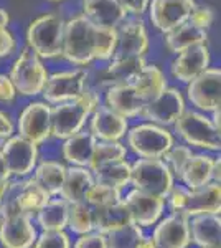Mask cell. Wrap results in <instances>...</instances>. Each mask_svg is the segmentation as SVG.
<instances>
[{
	"instance_id": "f546056e",
	"label": "cell",
	"mask_w": 221,
	"mask_h": 248,
	"mask_svg": "<svg viewBox=\"0 0 221 248\" xmlns=\"http://www.w3.org/2000/svg\"><path fill=\"white\" fill-rule=\"evenodd\" d=\"M91 172L94 184H103V186L114 187L119 190L131 184V164L126 159L106 162Z\"/></svg>"
},
{
	"instance_id": "e575fe53",
	"label": "cell",
	"mask_w": 221,
	"mask_h": 248,
	"mask_svg": "<svg viewBox=\"0 0 221 248\" xmlns=\"http://www.w3.org/2000/svg\"><path fill=\"white\" fill-rule=\"evenodd\" d=\"M144 238L146 235L142 233V229L134 222L106 233L107 248H139Z\"/></svg>"
},
{
	"instance_id": "5b68a950",
	"label": "cell",
	"mask_w": 221,
	"mask_h": 248,
	"mask_svg": "<svg viewBox=\"0 0 221 248\" xmlns=\"http://www.w3.org/2000/svg\"><path fill=\"white\" fill-rule=\"evenodd\" d=\"M65 20L58 14H45L28 25L27 45L40 58L61 57Z\"/></svg>"
},
{
	"instance_id": "83f0119b",
	"label": "cell",
	"mask_w": 221,
	"mask_h": 248,
	"mask_svg": "<svg viewBox=\"0 0 221 248\" xmlns=\"http://www.w3.org/2000/svg\"><path fill=\"white\" fill-rule=\"evenodd\" d=\"M221 218L220 214H200L190 222V240L198 247L220 245Z\"/></svg>"
},
{
	"instance_id": "b9f144b4",
	"label": "cell",
	"mask_w": 221,
	"mask_h": 248,
	"mask_svg": "<svg viewBox=\"0 0 221 248\" xmlns=\"http://www.w3.org/2000/svg\"><path fill=\"white\" fill-rule=\"evenodd\" d=\"M213 10L210 7H198L195 5V9L192 10L190 17H188V22L192 25L198 27V29H203V30H208L213 23Z\"/></svg>"
},
{
	"instance_id": "30bf717a",
	"label": "cell",
	"mask_w": 221,
	"mask_h": 248,
	"mask_svg": "<svg viewBox=\"0 0 221 248\" xmlns=\"http://www.w3.org/2000/svg\"><path fill=\"white\" fill-rule=\"evenodd\" d=\"M86 90L88 71H84L83 68H76V70L48 75L42 94L46 103L58 105V103H65L79 98Z\"/></svg>"
},
{
	"instance_id": "9c48e42d",
	"label": "cell",
	"mask_w": 221,
	"mask_h": 248,
	"mask_svg": "<svg viewBox=\"0 0 221 248\" xmlns=\"http://www.w3.org/2000/svg\"><path fill=\"white\" fill-rule=\"evenodd\" d=\"M9 77L17 93L22 96H37L42 94L48 78V71L42 58L35 55L30 48H25L12 65Z\"/></svg>"
},
{
	"instance_id": "2e32d148",
	"label": "cell",
	"mask_w": 221,
	"mask_h": 248,
	"mask_svg": "<svg viewBox=\"0 0 221 248\" xmlns=\"http://www.w3.org/2000/svg\"><path fill=\"white\" fill-rule=\"evenodd\" d=\"M122 201L126 203L127 210L131 212L132 222L139 227L155 225L157 220L162 215L163 207H165V199L155 197V195L139 189L131 190Z\"/></svg>"
},
{
	"instance_id": "4316f807",
	"label": "cell",
	"mask_w": 221,
	"mask_h": 248,
	"mask_svg": "<svg viewBox=\"0 0 221 248\" xmlns=\"http://www.w3.org/2000/svg\"><path fill=\"white\" fill-rule=\"evenodd\" d=\"M208 40V31L192 25L190 22H183L174 30L165 33V46L170 53H182L183 50L195 45H203Z\"/></svg>"
},
{
	"instance_id": "f35d334b",
	"label": "cell",
	"mask_w": 221,
	"mask_h": 248,
	"mask_svg": "<svg viewBox=\"0 0 221 248\" xmlns=\"http://www.w3.org/2000/svg\"><path fill=\"white\" fill-rule=\"evenodd\" d=\"M192 155H193V153H192V149L188 146H175L174 144V146L168 149V153L162 157V161L167 164L172 175L180 179V175H182L185 166L190 161Z\"/></svg>"
},
{
	"instance_id": "6f0895ef",
	"label": "cell",
	"mask_w": 221,
	"mask_h": 248,
	"mask_svg": "<svg viewBox=\"0 0 221 248\" xmlns=\"http://www.w3.org/2000/svg\"><path fill=\"white\" fill-rule=\"evenodd\" d=\"M0 146H2V141H0Z\"/></svg>"
},
{
	"instance_id": "d590c367",
	"label": "cell",
	"mask_w": 221,
	"mask_h": 248,
	"mask_svg": "<svg viewBox=\"0 0 221 248\" xmlns=\"http://www.w3.org/2000/svg\"><path fill=\"white\" fill-rule=\"evenodd\" d=\"M126 157H127V147L124 144H120L119 141H98L88 169L94 170L96 167L103 166L106 162L120 161V159H126Z\"/></svg>"
},
{
	"instance_id": "11a10c76",
	"label": "cell",
	"mask_w": 221,
	"mask_h": 248,
	"mask_svg": "<svg viewBox=\"0 0 221 248\" xmlns=\"http://www.w3.org/2000/svg\"><path fill=\"white\" fill-rule=\"evenodd\" d=\"M203 248H220V245H213V247H203Z\"/></svg>"
},
{
	"instance_id": "44dd1931",
	"label": "cell",
	"mask_w": 221,
	"mask_h": 248,
	"mask_svg": "<svg viewBox=\"0 0 221 248\" xmlns=\"http://www.w3.org/2000/svg\"><path fill=\"white\" fill-rule=\"evenodd\" d=\"M37 240L31 218L27 215L0 218V243L3 248H31Z\"/></svg>"
},
{
	"instance_id": "d6a6232c",
	"label": "cell",
	"mask_w": 221,
	"mask_h": 248,
	"mask_svg": "<svg viewBox=\"0 0 221 248\" xmlns=\"http://www.w3.org/2000/svg\"><path fill=\"white\" fill-rule=\"evenodd\" d=\"M68 214L70 203L63 199H50L42 209L38 210V223L45 232L65 230L68 227Z\"/></svg>"
},
{
	"instance_id": "ffe728a7",
	"label": "cell",
	"mask_w": 221,
	"mask_h": 248,
	"mask_svg": "<svg viewBox=\"0 0 221 248\" xmlns=\"http://www.w3.org/2000/svg\"><path fill=\"white\" fill-rule=\"evenodd\" d=\"M91 118V134L98 141H119L129 131L127 118L118 114L106 105H99L92 111Z\"/></svg>"
},
{
	"instance_id": "bcb514c9",
	"label": "cell",
	"mask_w": 221,
	"mask_h": 248,
	"mask_svg": "<svg viewBox=\"0 0 221 248\" xmlns=\"http://www.w3.org/2000/svg\"><path fill=\"white\" fill-rule=\"evenodd\" d=\"M15 50V38L10 33V30L0 29V57H7Z\"/></svg>"
},
{
	"instance_id": "9a60e30c",
	"label": "cell",
	"mask_w": 221,
	"mask_h": 248,
	"mask_svg": "<svg viewBox=\"0 0 221 248\" xmlns=\"http://www.w3.org/2000/svg\"><path fill=\"white\" fill-rule=\"evenodd\" d=\"M18 136L28 141L43 144L51 138V106L43 101L30 103L18 118Z\"/></svg>"
},
{
	"instance_id": "60d3db41",
	"label": "cell",
	"mask_w": 221,
	"mask_h": 248,
	"mask_svg": "<svg viewBox=\"0 0 221 248\" xmlns=\"http://www.w3.org/2000/svg\"><path fill=\"white\" fill-rule=\"evenodd\" d=\"M35 248H71L70 237L63 230L45 232L35 240Z\"/></svg>"
},
{
	"instance_id": "1f68e13d",
	"label": "cell",
	"mask_w": 221,
	"mask_h": 248,
	"mask_svg": "<svg viewBox=\"0 0 221 248\" xmlns=\"http://www.w3.org/2000/svg\"><path fill=\"white\" fill-rule=\"evenodd\" d=\"M147 65L144 57H112L111 65L106 68V77L109 85L114 83H131L142 68Z\"/></svg>"
},
{
	"instance_id": "4dcf8cb0",
	"label": "cell",
	"mask_w": 221,
	"mask_h": 248,
	"mask_svg": "<svg viewBox=\"0 0 221 248\" xmlns=\"http://www.w3.org/2000/svg\"><path fill=\"white\" fill-rule=\"evenodd\" d=\"M213 161H215V157H210V155L205 154L192 155L190 161L185 166L182 175H180L185 187L187 189H198V187L211 182Z\"/></svg>"
},
{
	"instance_id": "681fc988",
	"label": "cell",
	"mask_w": 221,
	"mask_h": 248,
	"mask_svg": "<svg viewBox=\"0 0 221 248\" xmlns=\"http://www.w3.org/2000/svg\"><path fill=\"white\" fill-rule=\"evenodd\" d=\"M211 181L220 184L221 181V159H215L213 161V172H211Z\"/></svg>"
},
{
	"instance_id": "e0dca14e",
	"label": "cell",
	"mask_w": 221,
	"mask_h": 248,
	"mask_svg": "<svg viewBox=\"0 0 221 248\" xmlns=\"http://www.w3.org/2000/svg\"><path fill=\"white\" fill-rule=\"evenodd\" d=\"M150 240L155 248H187L190 245V218L168 215L155 227Z\"/></svg>"
},
{
	"instance_id": "277c9868",
	"label": "cell",
	"mask_w": 221,
	"mask_h": 248,
	"mask_svg": "<svg viewBox=\"0 0 221 248\" xmlns=\"http://www.w3.org/2000/svg\"><path fill=\"white\" fill-rule=\"evenodd\" d=\"M50 199L51 195L43 187H40L35 179L9 181L0 201V218L15 215H27L31 218Z\"/></svg>"
},
{
	"instance_id": "ab89813d",
	"label": "cell",
	"mask_w": 221,
	"mask_h": 248,
	"mask_svg": "<svg viewBox=\"0 0 221 248\" xmlns=\"http://www.w3.org/2000/svg\"><path fill=\"white\" fill-rule=\"evenodd\" d=\"M98 27V25H96ZM118 45V29L98 27V42H96V60H111Z\"/></svg>"
},
{
	"instance_id": "836d02e7",
	"label": "cell",
	"mask_w": 221,
	"mask_h": 248,
	"mask_svg": "<svg viewBox=\"0 0 221 248\" xmlns=\"http://www.w3.org/2000/svg\"><path fill=\"white\" fill-rule=\"evenodd\" d=\"M33 179L50 195H58L65 182L66 167L56 161H43L33 169Z\"/></svg>"
},
{
	"instance_id": "4fadbf2b",
	"label": "cell",
	"mask_w": 221,
	"mask_h": 248,
	"mask_svg": "<svg viewBox=\"0 0 221 248\" xmlns=\"http://www.w3.org/2000/svg\"><path fill=\"white\" fill-rule=\"evenodd\" d=\"M0 153L5 159L10 174L17 177H25L33 172L38 162V146L22 136H10L5 139V142L0 146Z\"/></svg>"
},
{
	"instance_id": "8992f818",
	"label": "cell",
	"mask_w": 221,
	"mask_h": 248,
	"mask_svg": "<svg viewBox=\"0 0 221 248\" xmlns=\"http://www.w3.org/2000/svg\"><path fill=\"white\" fill-rule=\"evenodd\" d=\"M131 184L134 189L167 199L174 187V175L162 159H137L131 164Z\"/></svg>"
},
{
	"instance_id": "6da1fadb",
	"label": "cell",
	"mask_w": 221,
	"mask_h": 248,
	"mask_svg": "<svg viewBox=\"0 0 221 248\" xmlns=\"http://www.w3.org/2000/svg\"><path fill=\"white\" fill-rule=\"evenodd\" d=\"M99 105H101V96L98 91L89 88L79 98L55 105L51 108V136L66 139L81 131L86 119Z\"/></svg>"
},
{
	"instance_id": "ee69618b",
	"label": "cell",
	"mask_w": 221,
	"mask_h": 248,
	"mask_svg": "<svg viewBox=\"0 0 221 248\" xmlns=\"http://www.w3.org/2000/svg\"><path fill=\"white\" fill-rule=\"evenodd\" d=\"M15 96H17V90H15L10 77H7V75H0V101L10 103L15 99Z\"/></svg>"
},
{
	"instance_id": "9f6ffc18",
	"label": "cell",
	"mask_w": 221,
	"mask_h": 248,
	"mask_svg": "<svg viewBox=\"0 0 221 248\" xmlns=\"http://www.w3.org/2000/svg\"><path fill=\"white\" fill-rule=\"evenodd\" d=\"M50 2H63V0H50Z\"/></svg>"
},
{
	"instance_id": "7dc6e473",
	"label": "cell",
	"mask_w": 221,
	"mask_h": 248,
	"mask_svg": "<svg viewBox=\"0 0 221 248\" xmlns=\"http://www.w3.org/2000/svg\"><path fill=\"white\" fill-rule=\"evenodd\" d=\"M14 134V123L3 111H0V141H5Z\"/></svg>"
},
{
	"instance_id": "8fae6325",
	"label": "cell",
	"mask_w": 221,
	"mask_h": 248,
	"mask_svg": "<svg viewBox=\"0 0 221 248\" xmlns=\"http://www.w3.org/2000/svg\"><path fill=\"white\" fill-rule=\"evenodd\" d=\"M220 90H221V70L208 66L203 73L188 83L187 94L190 103L196 109L211 113L220 108Z\"/></svg>"
},
{
	"instance_id": "7c38bea8",
	"label": "cell",
	"mask_w": 221,
	"mask_h": 248,
	"mask_svg": "<svg viewBox=\"0 0 221 248\" xmlns=\"http://www.w3.org/2000/svg\"><path fill=\"white\" fill-rule=\"evenodd\" d=\"M185 111V99L182 93L175 88H165L159 96L152 98L144 105L140 116L146 118L148 123L159 126H170L174 124Z\"/></svg>"
},
{
	"instance_id": "8d00e7d4",
	"label": "cell",
	"mask_w": 221,
	"mask_h": 248,
	"mask_svg": "<svg viewBox=\"0 0 221 248\" xmlns=\"http://www.w3.org/2000/svg\"><path fill=\"white\" fill-rule=\"evenodd\" d=\"M68 227L73 233L84 235L94 230L92 227V209L86 202L70 203V214H68Z\"/></svg>"
},
{
	"instance_id": "d4e9b609",
	"label": "cell",
	"mask_w": 221,
	"mask_h": 248,
	"mask_svg": "<svg viewBox=\"0 0 221 248\" xmlns=\"http://www.w3.org/2000/svg\"><path fill=\"white\" fill-rule=\"evenodd\" d=\"M91 186H94L92 172L88 167L71 166L66 167L65 182H63L58 195L68 203L84 202V195H86Z\"/></svg>"
},
{
	"instance_id": "f1b7e54d",
	"label": "cell",
	"mask_w": 221,
	"mask_h": 248,
	"mask_svg": "<svg viewBox=\"0 0 221 248\" xmlns=\"http://www.w3.org/2000/svg\"><path fill=\"white\" fill-rule=\"evenodd\" d=\"M131 85L135 88V91L140 94L144 101H150L152 98L159 96L167 88V78L163 71L155 65H147L142 68V71L131 81Z\"/></svg>"
},
{
	"instance_id": "ba28073f",
	"label": "cell",
	"mask_w": 221,
	"mask_h": 248,
	"mask_svg": "<svg viewBox=\"0 0 221 248\" xmlns=\"http://www.w3.org/2000/svg\"><path fill=\"white\" fill-rule=\"evenodd\" d=\"M127 144L140 159H162L174 146V138L163 126L146 123L127 131Z\"/></svg>"
},
{
	"instance_id": "7bdbcfd3",
	"label": "cell",
	"mask_w": 221,
	"mask_h": 248,
	"mask_svg": "<svg viewBox=\"0 0 221 248\" xmlns=\"http://www.w3.org/2000/svg\"><path fill=\"white\" fill-rule=\"evenodd\" d=\"M74 248H107L106 235L99 232H89V233L81 235L78 242L74 243Z\"/></svg>"
},
{
	"instance_id": "7a4b0ae2",
	"label": "cell",
	"mask_w": 221,
	"mask_h": 248,
	"mask_svg": "<svg viewBox=\"0 0 221 248\" xmlns=\"http://www.w3.org/2000/svg\"><path fill=\"white\" fill-rule=\"evenodd\" d=\"M167 199L172 214L183 215L187 218L200 214H220L221 210V189L216 182H208L198 189L174 186Z\"/></svg>"
},
{
	"instance_id": "5bb4252c",
	"label": "cell",
	"mask_w": 221,
	"mask_h": 248,
	"mask_svg": "<svg viewBox=\"0 0 221 248\" xmlns=\"http://www.w3.org/2000/svg\"><path fill=\"white\" fill-rule=\"evenodd\" d=\"M195 5V0H150L148 18L157 30L167 33L187 22Z\"/></svg>"
},
{
	"instance_id": "db71d44e",
	"label": "cell",
	"mask_w": 221,
	"mask_h": 248,
	"mask_svg": "<svg viewBox=\"0 0 221 248\" xmlns=\"http://www.w3.org/2000/svg\"><path fill=\"white\" fill-rule=\"evenodd\" d=\"M5 187H7V182H0V201H2V195L5 192Z\"/></svg>"
},
{
	"instance_id": "d6986e66",
	"label": "cell",
	"mask_w": 221,
	"mask_h": 248,
	"mask_svg": "<svg viewBox=\"0 0 221 248\" xmlns=\"http://www.w3.org/2000/svg\"><path fill=\"white\" fill-rule=\"evenodd\" d=\"M211 62L210 48L206 46V43L203 45H195L190 46L187 50H183L182 53L177 55V58L172 62V75L182 83H190L192 79L198 77L200 73H203Z\"/></svg>"
},
{
	"instance_id": "816d5d0a",
	"label": "cell",
	"mask_w": 221,
	"mask_h": 248,
	"mask_svg": "<svg viewBox=\"0 0 221 248\" xmlns=\"http://www.w3.org/2000/svg\"><path fill=\"white\" fill-rule=\"evenodd\" d=\"M211 113H213V119H211V123L215 124V126L220 129V127H221V126H220V108H216V109H215V111H211Z\"/></svg>"
},
{
	"instance_id": "3957f363",
	"label": "cell",
	"mask_w": 221,
	"mask_h": 248,
	"mask_svg": "<svg viewBox=\"0 0 221 248\" xmlns=\"http://www.w3.org/2000/svg\"><path fill=\"white\" fill-rule=\"evenodd\" d=\"M96 42L98 27L91 23L84 15H76L65 22L63 30L61 57L76 66H88L96 60Z\"/></svg>"
},
{
	"instance_id": "484cf974",
	"label": "cell",
	"mask_w": 221,
	"mask_h": 248,
	"mask_svg": "<svg viewBox=\"0 0 221 248\" xmlns=\"http://www.w3.org/2000/svg\"><path fill=\"white\" fill-rule=\"evenodd\" d=\"M131 222V212L127 210L124 201L92 209V227H94V232H99L103 235L109 233L111 230H116L122 225H127Z\"/></svg>"
},
{
	"instance_id": "74e56055",
	"label": "cell",
	"mask_w": 221,
	"mask_h": 248,
	"mask_svg": "<svg viewBox=\"0 0 221 248\" xmlns=\"http://www.w3.org/2000/svg\"><path fill=\"white\" fill-rule=\"evenodd\" d=\"M122 201L120 197V190L114 189V187H107L103 186V184H94V186L89 187V190L84 195V202L89 207H104V205H111V203H116Z\"/></svg>"
},
{
	"instance_id": "603a6c76",
	"label": "cell",
	"mask_w": 221,
	"mask_h": 248,
	"mask_svg": "<svg viewBox=\"0 0 221 248\" xmlns=\"http://www.w3.org/2000/svg\"><path fill=\"white\" fill-rule=\"evenodd\" d=\"M83 15L98 27L118 29L126 20L127 12L118 0H84Z\"/></svg>"
},
{
	"instance_id": "ac0fdd59",
	"label": "cell",
	"mask_w": 221,
	"mask_h": 248,
	"mask_svg": "<svg viewBox=\"0 0 221 248\" xmlns=\"http://www.w3.org/2000/svg\"><path fill=\"white\" fill-rule=\"evenodd\" d=\"M148 50V35L142 20H124L118 27V45L112 57H144Z\"/></svg>"
},
{
	"instance_id": "c3c4849f",
	"label": "cell",
	"mask_w": 221,
	"mask_h": 248,
	"mask_svg": "<svg viewBox=\"0 0 221 248\" xmlns=\"http://www.w3.org/2000/svg\"><path fill=\"white\" fill-rule=\"evenodd\" d=\"M10 170L5 164V159H3L2 153H0V182H9L10 181Z\"/></svg>"
},
{
	"instance_id": "f907efd6",
	"label": "cell",
	"mask_w": 221,
	"mask_h": 248,
	"mask_svg": "<svg viewBox=\"0 0 221 248\" xmlns=\"http://www.w3.org/2000/svg\"><path fill=\"white\" fill-rule=\"evenodd\" d=\"M9 22H10L9 12H7L5 9H0V29L9 27Z\"/></svg>"
},
{
	"instance_id": "7402d4cb",
	"label": "cell",
	"mask_w": 221,
	"mask_h": 248,
	"mask_svg": "<svg viewBox=\"0 0 221 248\" xmlns=\"http://www.w3.org/2000/svg\"><path fill=\"white\" fill-rule=\"evenodd\" d=\"M144 105L146 101L140 98V94L131 83H114V85L107 86L106 106L124 118L140 116Z\"/></svg>"
},
{
	"instance_id": "cb8c5ba5",
	"label": "cell",
	"mask_w": 221,
	"mask_h": 248,
	"mask_svg": "<svg viewBox=\"0 0 221 248\" xmlns=\"http://www.w3.org/2000/svg\"><path fill=\"white\" fill-rule=\"evenodd\" d=\"M96 144H98V139L91 134V131L81 129L76 134L65 139V144H63V157L71 166L88 167L91 162Z\"/></svg>"
},
{
	"instance_id": "52a82bcc",
	"label": "cell",
	"mask_w": 221,
	"mask_h": 248,
	"mask_svg": "<svg viewBox=\"0 0 221 248\" xmlns=\"http://www.w3.org/2000/svg\"><path fill=\"white\" fill-rule=\"evenodd\" d=\"M175 131L187 144L206 151H220V129L210 118L198 111H183V114L174 123Z\"/></svg>"
},
{
	"instance_id": "f6af8a7d",
	"label": "cell",
	"mask_w": 221,
	"mask_h": 248,
	"mask_svg": "<svg viewBox=\"0 0 221 248\" xmlns=\"http://www.w3.org/2000/svg\"><path fill=\"white\" fill-rule=\"evenodd\" d=\"M118 2L122 5V9L126 10L127 14L140 17L142 14H146L150 0H118Z\"/></svg>"
},
{
	"instance_id": "f5cc1de1",
	"label": "cell",
	"mask_w": 221,
	"mask_h": 248,
	"mask_svg": "<svg viewBox=\"0 0 221 248\" xmlns=\"http://www.w3.org/2000/svg\"><path fill=\"white\" fill-rule=\"evenodd\" d=\"M139 248H155V247H154V243H152V240L146 237L142 240V243L139 245Z\"/></svg>"
}]
</instances>
